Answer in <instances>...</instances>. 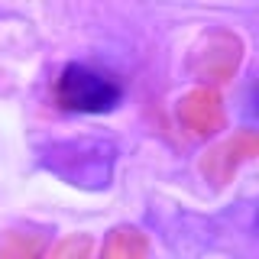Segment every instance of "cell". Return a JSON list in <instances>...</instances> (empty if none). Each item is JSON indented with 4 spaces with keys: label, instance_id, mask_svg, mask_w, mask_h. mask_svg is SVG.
<instances>
[{
    "label": "cell",
    "instance_id": "1",
    "mask_svg": "<svg viewBox=\"0 0 259 259\" xmlns=\"http://www.w3.org/2000/svg\"><path fill=\"white\" fill-rule=\"evenodd\" d=\"M55 101L71 113H110L123 101V88L91 65H65L55 81Z\"/></svg>",
    "mask_w": 259,
    "mask_h": 259
}]
</instances>
